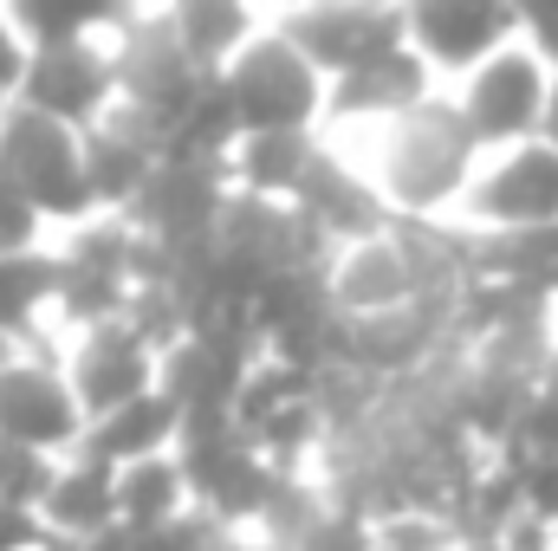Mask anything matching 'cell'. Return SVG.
<instances>
[{
  "instance_id": "14",
  "label": "cell",
  "mask_w": 558,
  "mask_h": 551,
  "mask_svg": "<svg viewBox=\"0 0 558 551\" xmlns=\"http://www.w3.org/2000/svg\"><path fill=\"white\" fill-rule=\"evenodd\" d=\"M325 285H331L338 318H384V311L422 305V279L410 247H403V228H384L371 241L338 247L331 267H325Z\"/></svg>"
},
{
  "instance_id": "1",
  "label": "cell",
  "mask_w": 558,
  "mask_h": 551,
  "mask_svg": "<svg viewBox=\"0 0 558 551\" xmlns=\"http://www.w3.org/2000/svg\"><path fill=\"white\" fill-rule=\"evenodd\" d=\"M344 149L371 169V182L384 188L397 221H454V208H461L481 156H487L448 91H435L428 105L403 111L377 137L344 143Z\"/></svg>"
},
{
  "instance_id": "25",
  "label": "cell",
  "mask_w": 558,
  "mask_h": 551,
  "mask_svg": "<svg viewBox=\"0 0 558 551\" xmlns=\"http://www.w3.org/2000/svg\"><path fill=\"white\" fill-rule=\"evenodd\" d=\"M292 551H377V539H371V519H364V513H351V506L331 500V506L299 532Z\"/></svg>"
},
{
  "instance_id": "12",
  "label": "cell",
  "mask_w": 558,
  "mask_h": 551,
  "mask_svg": "<svg viewBox=\"0 0 558 551\" xmlns=\"http://www.w3.org/2000/svg\"><path fill=\"white\" fill-rule=\"evenodd\" d=\"M59 357H65V377H72V390H78V403H85L92 421L124 409V403H137V396H149L162 383V351L143 338L131 318L65 338Z\"/></svg>"
},
{
  "instance_id": "17",
  "label": "cell",
  "mask_w": 558,
  "mask_h": 551,
  "mask_svg": "<svg viewBox=\"0 0 558 551\" xmlns=\"http://www.w3.org/2000/svg\"><path fill=\"white\" fill-rule=\"evenodd\" d=\"M325 156V131H247L228 156V175L241 195H267V201H292L305 188V175Z\"/></svg>"
},
{
  "instance_id": "26",
  "label": "cell",
  "mask_w": 558,
  "mask_h": 551,
  "mask_svg": "<svg viewBox=\"0 0 558 551\" xmlns=\"http://www.w3.org/2000/svg\"><path fill=\"white\" fill-rule=\"evenodd\" d=\"M26 65H33V39L20 33V20H13V13H7V0H0V91H13V98H20Z\"/></svg>"
},
{
  "instance_id": "13",
  "label": "cell",
  "mask_w": 558,
  "mask_h": 551,
  "mask_svg": "<svg viewBox=\"0 0 558 551\" xmlns=\"http://www.w3.org/2000/svg\"><path fill=\"white\" fill-rule=\"evenodd\" d=\"M292 208H299L331 247H351V241H371V234L397 228V215H390L384 188L371 182V169H364L344 143H331V137H325L318 169L305 175V188L292 195Z\"/></svg>"
},
{
  "instance_id": "18",
  "label": "cell",
  "mask_w": 558,
  "mask_h": 551,
  "mask_svg": "<svg viewBox=\"0 0 558 551\" xmlns=\"http://www.w3.org/2000/svg\"><path fill=\"white\" fill-rule=\"evenodd\" d=\"M162 13H169V26L182 33V46H189L208 72H221L254 33L274 26L260 0H162Z\"/></svg>"
},
{
  "instance_id": "28",
  "label": "cell",
  "mask_w": 558,
  "mask_h": 551,
  "mask_svg": "<svg viewBox=\"0 0 558 551\" xmlns=\"http://www.w3.org/2000/svg\"><path fill=\"white\" fill-rule=\"evenodd\" d=\"M558 13V0H520V20H526V33L539 26V20H553Z\"/></svg>"
},
{
  "instance_id": "3",
  "label": "cell",
  "mask_w": 558,
  "mask_h": 551,
  "mask_svg": "<svg viewBox=\"0 0 558 551\" xmlns=\"http://www.w3.org/2000/svg\"><path fill=\"white\" fill-rule=\"evenodd\" d=\"M553 85L558 65L533 46V39H513L500 46L494 59H481L468 78L448 85L454 111L468 118V131L481 149H513V143L546 137V111H553Z\"/></svg>"
},
{
  "instance_id": "2",
  "label": "cell",
  "mask_w": 558,
  "mask_h": 551,
  "mask_svg": "<svg viewBox=\"0 0 558 551\" xmlns=\"http://www.w3.org/2000/svg\"><path fill=\"white\" fill-rule=\"evenodd\" d=\"M221 85L241 111V131H325V105H331V78L305 59V46L267 26L254 33L228 65Z\"/></svg>"
},
{
  "instance_id": "6",
  "label": "cell",
  "mask_w": 558,
  "mask_h": 551,
  "mask_svg": "<svg viewBox=\"0 0 558 551\" xmlns=\"http://www.w3.org/2000/svg\"><path fill=\"white\" fill-rule=\"evenodd\" d=\"M454 221L468 234H533L558 228V143L533 137L513 149H487Z\"/></svg>"
},
{
  "instance_id": "24",
  "label": "cell",
  "mask_w": 558,
  "mask_h": 551,
  "mask_svg": "<svg viewBox=\"0 0 558 551\" xmlns=\"http://www.w3.org/2000/svg\"><path fill=\"white\" fill-rule=\"evenodd\" d=\"M507 454H558V364L533 383L526 415H520V441Z\"/></svg>"
},
{
  "instance_id": "27",
  "label": "cell",
  "mask_w": 558,
  "mask_h": 551,
  "mask_svg": "<svg viewBox=\"0 0 558 551\" xmlns=\"http://www.w3.org/2000/svg\"><path fill=\"white\" fill-rule=\"evenodd\" d=\"M526 39H533V46H539V52H546V59L558 65V13H553V20H539V26H533Z\"/></svg>"
},
{
  "instance_id": "29",
  "label": "cell",
  "mask_w": 558,
  "mask_h": 551,
  "mask_svg": "<svg viewBox=\"0 0 558 551\" xmlns=\"http://www.w3.org/2000/svg\"><path fill=\"white\" fill-rule=\"evenodd\" d=\"M20 351H26V338H13V331H7V325H0V370H7V364H13V357H20Z\"/></svg>"
},
{
  "instance_id": "11",
  "label": "cell",
  "mask_w": 558,
  "mask_h": 551,
  "mask_svg": "<svg viewBox=\"0 0 558 551\" xmlns=\"http://www.w3.org/2000/svg\"><path fill=\"white\" fill-rule=\"evenodd\" d=\"M435 91H448V85L435 78V65L422 59L416 46H397V52H384V59H371V65L331 78L325 137L331 143H364V137H377L384 124H397L403 111L428 105Z\"/></svg>"
},
{
  "instance_id": "22",
  "label": "cell",
  "mask_w": 558,
  "mask_h": 551,
  "mask_svg": "<svg viewBox=\"0 0 558 551\" xmlns=\"http://www.w3.org/2000/svg\"><path fill=\"white\" fill-rule=\"evenodd\" d=\"M52 474H59V454L0 441V513H39L52 493Z\"/></svg>"
},
{
  "instance_id": "7",
  "label": "cell",
  "mask_w": 558,
  "mask_h": 551,
  "mask_svg": "<svg viewBox=\"0 0 558 551\" xmlns=\"http://www.w3.org/2000/svg\"><path fill=\"white\" fill-rule=\"evenodd\" d=\"M92 415L78 403L59 344H26L0 370V441L7 448H39V454H78Z\"/></svg>"
},
{
  "instance_id": "23",
  "label": "cell",
  "mask_w": 558,
  "mask_h": 551,
  "mask_svg": "<svg viewBox=\"0 0 558 551\" xmlns=\"http://www.w3.org/2000/svg\"><path fill=\"white\" fill-rule=\"evenodd\" d=\"M46 241H59L52 234V221L26 201V188L0 169V260H13V254H33V247H46Z\"/></svg>"
},
{
  "instance_id": "15",
  "label": "cell",
  "mask_w": 558,
  "mask_h": 551,
  "mask_svg": "<svg viewBox=\"0 0 558 551\" xmlns=\"http://www.w3.org/2000/svg\"><path fill=\"white\" fill-rule=\"evenodd\" d=\"M162 156H169V137L156 124H143L137 111H118L98 131H85V175H92L98 215H131L143 188L156 182Z\"/></svg>"
},
{
  "instance_id": "30",
  "label": "cell",
  "mask_w": 558,
  "mask_h": 551,
  "mask_svg": "<svg viewBox=\"0 0 558 551\" xmlns=\"http://www.w3.org/2000/svg\"><path fill=\"white\" fill-rule=\"evenodd\" d=\"M39 551H98V539H46Z\"/></svg>"
},
{
  "instance_id": "19",
  "label": "cell",
  "mask_w": 558,
  "mask_h": 551,
  "mask_svg": "<svg viewBox=\"0 0 558 551\" xmlns=\"http://www.w3.org/2000/svg\"><path fill=\"white\" fill-rule=\"evenodd\" d=\"M175 441H182V409L162 390H149L137 403H124V409L98 415L85 428V448L105 454L111 467H131V461H149V454H175Z\"/></svg>"
},
{
  "instance_id": "31",
  "label": "cell",
  "mask_w": 558,
  "mask_h": 551,
  "mask_svg": "<svg viewBox=\"0 0 558 551\" xmlns=\"http://www.w3.org/2000/svg\"><path fill=\"white\" fill-rule=\"evenodd\" d=\"M13 111H20V98H13V91H0V137H7V124H13Z\"/></svg>"
},
{
  "instance_id": "32",
  "label": "cell",
  "mask_w": 558,
  "mask_h": 551,
  "mask_svg": "<svg viewBox=\"0 0 558 551\" xmlns=\"http://www.w3.org/2000/svg\"><path fill=\"white\" fill-rule=\"evenodd\" d=\"M260 7H267V20H286V13H292V7H305V0H260Z\"/></svg>"
},
{
  "instance_id": "9",
  "label": "cell",
  "mask_w": 558,
  "mask_h": 551,
  "mask_svg": "<svg viewBox=\"0 0 558 551\" xmlns=\"http://www.w3.org/2000/svg\"><path fill=\"white\" fill-rule=\"evenodd\" d=\"M274 26H286L305 46V59L325 78H344V72H357V65L410 46L403 0H305L286 20H274Z\"/></svg>"
},
{
  "instance_id": "20",
  "label": "cell",
  "mask_w": 558,
  "mask_h": 551,
  "mask_svg": "<svg viewBox=\"0 0 558 551\" xmlns=\"http://www.w3.org/2000/svg\"><path fill=\"white\" fill-rule=\"evenodd\" d=\"M149 0H7L20 33L33 46H65V39H118Z\"/></svg>"
},
{
  "instance_id": "16",
  "label": "cell",
  "mask_w": 558,
  "mask_h": 551,
  "mask_svg": "<svg viewBox=\"0 0 558 551\" xmlns=\"http://www.w3.org/2000/svg\"><path fill=\"white\" fill-rule=\"evenodd\" d=\"M39 519H46L52 539H105V532H118L124 526L118 519V467L105 454H92V448L65 454Z\"/></svg>"
},
{
  "instance_id": "5",
  "label": "cell",
  "mask_w": 558,
  "mask_h": 551,
  "mask_svg": "<svg viewBox=\"0 0 558 551\" xmlns=\"http://www.w3.org/2000/svg\"><path fill=\"white\" fill-rule=\"evenodd\" d=\"M118 72H124V111H137L143 124H156L162 137L195 111V98L208 91V65L182 46V33L169 26L162 0H149L137 20L118 33Z\"/></svg>"
},
{
  "instance_id": "4",
  "label": "cell",
  "mask_w": 558,
  "mask_h": 551,
  "mask_svg": "<svg viewBox=\"0 0 558 551\" xmlns=\"http://www.w3.org/2000/svg\"><path fill=\"white\" fill-rule=\"evenodd\" d=\"M0 169L26 188V201L52 221V234L98 215V195L85 175V131H72V124H52V118L20 105L7 137H0Z\"/></svg>"
},
{
  "instance_id": "8",
  "label": "cell",
  "mask_w": 558,
  "mask_h": 551,
  "mask_svg": "<svg viewBox=\"0 0 558 551\" xmlns=\"http://www.w3.org/2000/svg\"><path fill=\"white\" fill-rule=\"evenodd\" d=\"M20 105L72 124V131H98L105 118L124 111V72H118V39H65V46H33Z\"/></svg>"
},
{
  "instance_id": "21",
  "label": "cell",
  "mask_w": 558,
  "mask_h": 551,
  "mask_svg": "<svg viewBox=\"0 0 558 551\" xmlns=\"http://www.w3.org/2000/svg\"><path fill=\"white\" fill-rule=\"evenodd\" d=\"M189 506H195V487H189L182 454H149V461L118 467V519L131 532H149L162 519H182Z\"/></svg>"
},
{
  "instance_id": "10",
  "label": "cell",
  "mask_w": 558,
  "mask_h": 551,
  "mask_svg": "<svg viewBox=\"0 0 558 551\" xmlns=\"http://www.w3.org/2000/svg\"><path fill=\"white\" fill-rule=\"evenodd\" d=\"M403 20H410V46L435 65L441 85L468 78L481 59L526 39L520 0H403Z\"/></svg>"
},
{
  "instance_id": "33",
  "label": "cell",
  "mask_w": 558,
  "mask_h": 551,
  "mask_svg": "<svg viewBox=\"0 0 558 551\" xmlns=\"http://www.w3.org/2000/svg\"><path fill=\"white\" fill-rule=\"evenodd\" d=\"M546 143H558V85H553V111H546Z\"/></svg>"
}]
</instances>
